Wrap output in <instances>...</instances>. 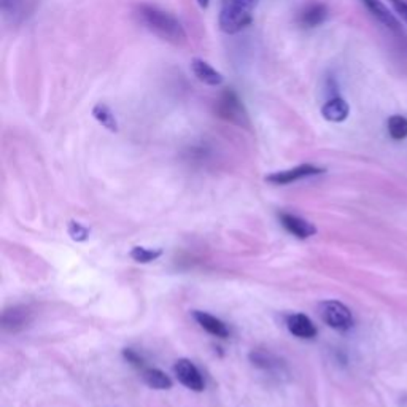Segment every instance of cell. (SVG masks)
Instances as JSON below:
<instances>
[{"instance_id": "16", "label": "cell", "mask_w": 407, "mask_h": 407, "mask_svg": "<svg viewBox=\"0 0 407 407\" xmlns=\"http://www.w3.org/2000/svg\"><path fill=\"white\" fill-rule=\"evenodd\" d=\"M92 117H94L97 123L103 126L106 129L112 131V132L118 131L117 117H115L112 108L106 106V103H96L94 108H92Z\"/></svg>"}, {"instance_id": "12", "label": "cell", "mask_w": 407, "mask_h": 407, "mask_svg": "<svg viewBox=\"0 0 407 407\" xmlns=\"http://www.w3.org/2000/svg\"><path fill=\"white\" fill-rule=\"evenodd\" d=\"M280 222H282L283 228L299 239H309L317 233V228L313 226L310 222L302 219L296 215H290V213H282L280 215Z\"/></svg>"}, {"instance_id": "20", "label": "cell", "mask_w": 407, "mask_h": 407, "mask_svg": "<svg viewBox=\"0 0 407 407\" xmlns=\"http://www.w3.org/2000/svg\"><path fill=\"white\" fill-rule=\"evenodd\" d=\"M67 231H69L70 238L76 242H83L90 238V229L85 228L83 224H80L78 222H70Z\"/></svg>"}, {"instance_id": "1", "label": "cell", "mask_w": 407, "mask_h": 407, "mask_svg": "<svg viewBox=\"0 0 407 407\" xmlns=\"http://www.w3.org/2000/svg\"><path fill=\"white\" fill-rule=\"evenodd\" d=\"M135 15L148 31L161 37L163 40L175 43V45L186 40V31L181 21L166 10L159 8L156 5L140 3L135 10Z\"/></svg>"}, {"instance_id": "15", "label": "cell", "mask_w": 407, "mask_h": 407, "mask_svg": "<svg viewBox=\"0 0 407 407\" xmlns=\"http://www.w3.org/2000/svg\"><path fill=\"white\" fill-rule=\"evenodd\" d=\"M250 360L256 367L267 372H279L282 371V363L279 361L277 356H274L271 351L266 350H253L250 354Z\"/></svg>"}, {"instance_id": "2", "label": "cell", "mask_w": 407, "mask_h": 407, "mask_svg": "<svg viewBox=\"0 0 407 407\" xmlns=\"http://www.w3.org/2000/svg\"><path fill=\"white\" fill-rule=\"evenodd\" d=\"M260 0H222L219 2L218 24L226 34H238L253 19V13Z\"/></svg>"}, {"instance_id": "3", "label": "cell", "mask_w": 407, "mask_h": 407, "mask_svg": "<svg viewBox=\"0 0 407 407\" xmlns=\"http://www.w3.org/2000/svg\"><path fill=\"white\" fill-rule=\"evenodd\" d=\"M217 113L223 119L235 126H240V128H249L250 126L249 113H247L244 103L240 102V99L234 91H224L219 96L217 102Z\"/></svg>"}, {"instance_id": "5", "label": "cell", "mask_w": 407, "mask_h": 407, "mask_svg": "<svg viewBox=\"0 0 407 407\" xmlns=\"http://www.w3.org/2000/svg\"><path fill=\"white\" fill-rule=\"evenodd\" d=\"M174 372L178 382L185 385L186 388L192 390V392H202L204 390V379L192 361L186 358L178 360L174 365Z\"/></svg>"}, {"instance_id": "13", "label": "cell", "mask_w": 407, "mask_h": 407, "mask_svg": "<svg viewBox=\"0 0 407 407\" xmlns=\"http://www.w3.org/2000/svg\"><path fill=\"white\" fill-rule=\"evenodd\" d=\"M287 326L291 334L301 339H312L317 335V328L309 317L304 313H294V315L288 317Z\"/></svg>"}, {"instance_id": "22", "label": "cell", "mask_w": 407, "mask_h": 407, "mask_svg": "<svg viewBox=\"0 0 407 407\" xmlns=\"http://www.w3.org/2000/svg\"><path fill=\"white\" fill-rule=\"evenodd\" d=\"M388 3L392 5L393 10L398 13L407 23V2L406 0H388Z\"/></svg>"}, {"instance_id": "23", "label": "cell", "mask_w": 407, "mask_h": 407, "mask_svg": "<svg viewBox=\"0 0 407 407\" xmlns=\"http://www.w3.org/2000/svg\"><path fill=\"white\" fill-rule=\"evenodd\" d=\"M197 3H199L201 8H207L208 3H210V0H197Z\"/></svg>"}, {"instance_id": "18", "label": "cell", "mask_w": 407, "mask_h": 407, "mask_svg": "<svg viewBox=\"0 0 407 407\" xmlns=\"http://www.w3.org/2000/svg\"><path fill=\"white\" fill-rule=\"evenodd\" d=\"M388 134L393 140H404L407 137V118L393 115L388 118Z\"/></svg>"}, {"instance_id": "17", "label": "cell", "mask_w": 407, "mask_h": 407, "mask_svg": "<svg viewBox=\"0 0 407 407\" xmlns=\"http://www.w3.org/2000/svg\"><path fill=\"white\" fill-rule=\"evenodd\" d=\"M142 379H144V382L150 388H155V390L172 388V381H170V377L159 369H151V367L150 369H145L144 374H142Z\"/></svg>"}, {"instance_id": "7", "label": "cell", "mask_w": 407, "mask_h": 407, "mask_svg": "<svg viewBox=\"0 0 407 407\" xmlns=\"http://www.w3.org/2000/svg\"><path fill=\"white\" fill-rule=\"evenodd\" d=\"M32 320V312L29 307L15 306L2 313V326L5 331L18 333L24 329Z\"/></svg>"}, {"instance_id": "4", "label": "cell", "mask_w": 407, "mask_h": 407, "mask_svg": "<svg viewBox=\"0 0 407 407\" xmlns=\"http://www.w3.org/2000/svg\"><path fill=\"white\" fill-rule=\"evenodd\" d=\"M322 320L338 331H345L354 324V317L347 306L339 301H324L318 306Z\"/></svg>"}, {"instance_id": "11", "label": "cell", "mask_w": 407, "mask_h": 407, "mask_svg": "<svg viewBox=\"0 0 407 407\" xmlns=\"http://www.w3.org/2000/svg\"><path fill=\"white\" fill-rule=\"evenodd\" d=\"M361 2L366 7L367 12H369L377 21H381L385 27H388V29H392L393 32H401L399 21L394 18V15L390 12L388 7L382 2V0H361Z\"/></svg>"}, {"instance_id": "14", "label": "cell", "mask_w": 407, "mask_h": 407, "mask_svg": "<svg viewBox=\"0 0 407 407\" xmlns=\"http://www.w3.org/2000/svg\"><path fill=\"white\" fill-rule=\"evenodd\" d=\"M192 317H194V320L199 323L201 328L206 329L207 333L217 335V338H228L229 335V329L226 328V324L222 320H218L217 317L210 315V313L194 310L192 312Z\"/></svg>"}, {"instance_id": "6", "label": "cell", "mask_w": 407, "mask_h": 407, "mask_svg": "<svg viewBox=\"0 0 407 407\" xmlns=\"http://www.w3.org/2000/svg\"><path fill=\"white\" fill-rule=\"evenodd\" d=\"M324 172V169L313 166V164H301V166L288 170H282V172H276L267 175L266 180L271 181L274 185H287L293 183V181H298L307 177H313V175H320Z\"/></svg>"}, {"instance_id": "21", "label": "cell", "mask_w": 407, "mask_h": 407, "mask_svg": "<svg viewBox=\"0 0 407 407\" xmlns=\"http://www.w3.org/2000/svg\"><path fill=\"white\" fill-rule=\"evenodd\" d=\"M123 356L126 358V361L131 363L132 366L140 367L142 365H144V358H142V356H140L139 354H137L135 350H132V349H124V350H123Z\"/></svg>"}, {"instance_id": "10", "label": "cell", "mask_w": 407, "mask_h": 407, "mask_svg": "<svg viewBox=\"0 0 407 407\" xmlns=\"http://www.w3.org/2000/svg\"><path fill=\"white\" fill-rule=\"evenodd\" d=\"M191 70L196 78L207 86H219L224 81V76L215 67H212L207 60L201 58H194L191 60Z\"/></svg>"}, {"instance_id": "8", "label": "cell", "mask_w": 407, "mask_h": 407, "mask_svg": "<svg viewBox=\"0 0 407 407\" xmlns=\"http://www.w3.org/2000/svg\"><path fill=\"white\" fill-rule=\"evenodd\" d=\"M328 18V7L322 2H310L304 5L298 13V23L302 27H318Z\"/></svg>"}, {"instance_id": "19", "label": "cell", "mask_w": 407, "mask_h": 407, "mask_svg": "<svg viewBox=\"0 0 407 407\" xmlns=\"http://www.w3.org/2000/svg\"><path fill=\"white\" fill-rule=\"evenodd\" d=\"M131 258L134 260L135 263H140V264H148L151 261H156L159 256L163 255L161 250H155V249H145V247H134V249L131 250Z\"/></svg>"}, {"instance_id": "9", "label": "cell", "mask_w": 407, "mask_h": 407, "mask_svg": "<svg viewBox=\"0 0 407 407\" xmlns=\"http://www.w3.org/2000/svg\"><path fill=\"white\" fill-rule=\"evenodd\" d=\"M323 118L329 121V123H342L349 118L350 106L344 97L331 96L322 107Z\"/></svg>"}]
</instances>
